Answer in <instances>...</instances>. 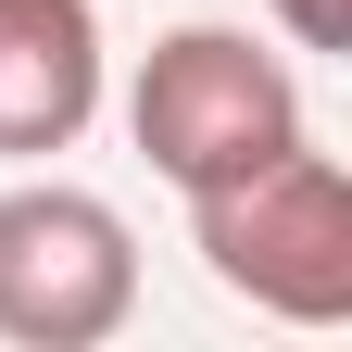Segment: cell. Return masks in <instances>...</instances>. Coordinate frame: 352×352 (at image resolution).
<instances>
[{
	"instance_id": "6da1fadb",
	"label": "cell",
	"mask_w": 352,
	"mask_h": 352,
	"mask_svg": "<svg viewBox=\"0 0 352 352\" xmlns=\"http://www.w3.org/2000/svg\"><path fill=\"white\" fill-rule=\"evenodd\" d=\"M189 239L214 264V289H239L289 327L352 315V176L315 139H289L277 164L227 176V189H189Z\"/></svg>"
},
{
	"instance_id": "7a4b0ae2",
	"label": "cell",
	"mask_w": 352,
	"mask_h": 352,
	"mask_svg": "<svg viewBox=\"0 0 352 352\" xmlns=\"http://www.w3.org/2000/svg\"><path fill=\"white\" fill-rule=\"evenodd\" d=\"M126 139L151 151L164 189H227L302 139V76L252 25H176L151 38L139 88H126Z\"/></svg>"
},
{
	"instance_id": "3957f363",
	"label": "cell",
	"mask_w": 352,
	"mask_h": 352,
	"mask_svg": "<svg viewBox=\"0 0 352 352\" xmlns=\"http://www.w3.org/2000/svg\"><path fill=\"white\" fill-rule=\"evenodd\" d=\"M139 315V239L101 189L25 176L0 189V340L13 352H88Z\"/></svg>"
},
{
	"instance_id": "277c9868",
	"label": "cell",
	"mask_w": 352,
	"mask_h": 352,
	"mask_svg": "<svg viewBox=\"0 0 352 352\" xmlns=\"http://www.w3.org/2000/svg\"><path fill=\"white\" fill-rule=\"evenodd\" d=\"M101 113V0H0V151H76Z\"/></svg>"
},
{
	"instance_id": "5b68a950",
	"label": "cell",
	"mask_w": 352,
	"mask_h": 352,
	"mask_svg": "<svg viewBox=\"0 0 352 352\" xmlns=\"http://www.w3.org/2000/svg\"><path fill=\"white\" fill-rule=\"evenodd\" d=\"M289 25V51H352V0H264Z\"/></svg>"
}]
</instances>
